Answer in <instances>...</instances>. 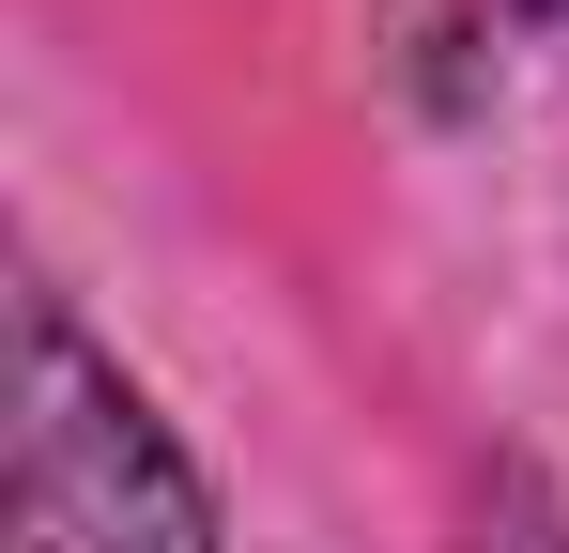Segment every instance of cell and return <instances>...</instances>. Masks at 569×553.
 <instances>
[{
	"instance_id": "obj_1",
	"label": "cell",
	"mask_w": 569,
	"mask_h": 553,
	"mask_svg": "<svg viewBox=\"0 0 569 553\" xmlns=\"http://www.w3.org/2000/svg\"><path fill=\"white\" fill-rule=\"evenodd\" d=\"M16 553H216L200 476L139 415V384L78 354L62 308H31V415H16Z\"/></svg>"
}]
</instances>
